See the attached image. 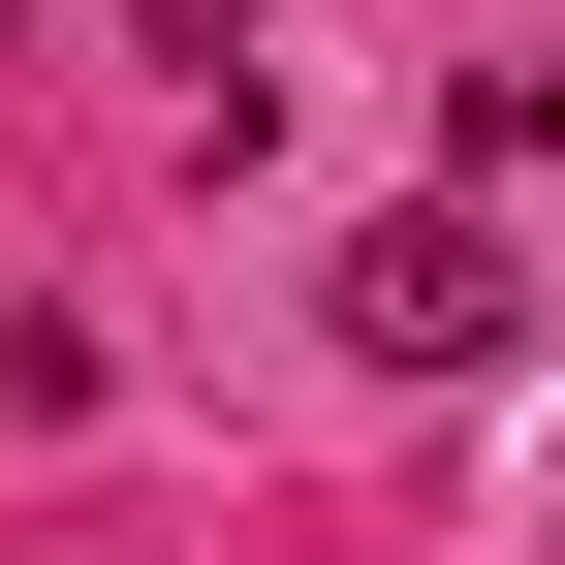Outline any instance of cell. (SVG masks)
Listing matches in <instances>:
<instances>
[{
	"label": "cell",
	"mask_w": 565,
	"mask_h": 565,
	"mask_svg": "<svg viewBox=\"0 0 565 565\" xmlns=\"http://www.w3.org/2000/svg\"><path fill=\"white\" fill-rule=\"evenodd\" d=\"M503 315H534L503 221H377V252H345V345H377V377H503Z\"/></svg>",
	"instance_id": "1"
},
{
	"label": "cell",
	"mask_w": 565,
	"mask_h": 565,
	"mask_svg": "<svg viewBox=\"0 0 565 565\" xmlns=\"http://www.w3.org/2000/svg\"><path fill=\"white\" fill-rule=\"evenodd\" d=\"M252 32H282V0H126V63H158L189 126H252Z\"/></svg>",
	"instance_id": "2"
}]
</instances>
